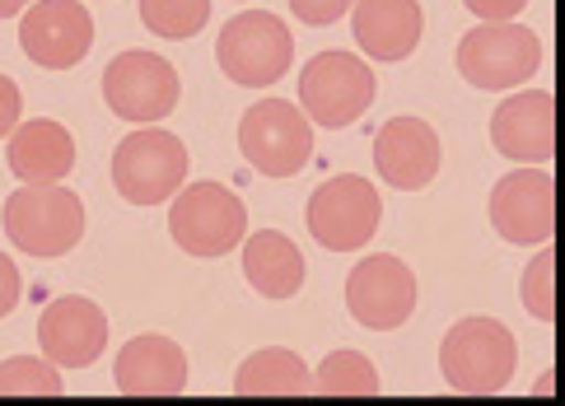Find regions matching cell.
Listing matches in <instances>:
<instances>
[{
    "label": "cell",
    "mask_w": 565,
    "mask_h": 406,
    "mask_svg": "<svg viewBox=\"0 0 565 406\" xmlns=\"http://www.w3.org/2000/svg\"><path fill=\"white\" fill-rule=\"evenodd\" d=\"M215 61L234 85H276L280 75L290 71L295 61V38L286 29V19H276L267 10H244L234 14L225 29H220V43H215Z\"/></svg>",
    "instance_id": "4"
},
{
    "label": "cell",
    "mask_w": 565,
    "mask_h": 406,
    "mask_svg": "<svg viewBox=\"0 0 565 406\" xmlns=\"http://www.w3.org/2000/svg\"><path fill=\"white\" fill-rule=\"evenodd\" d=\"M355 6V0H290V10L305 19V24H313V29H322V24H337L341 14H347Z\"/></svg>",
    "instance_id": "26"
},
{
    "label": "cell",
    "mask_w": 565,
    "mask_h": 406,
    "mask_svg": "<svg viewBox=\"0 0 565 406\" xmlns=\"http://www.w3.org/2000/svg\"><path fill=\"white\" fill-rule=\"evenodd\" d=\"M519 295H523V309L533 318H542V322L556 318V253L547 243H542V253L529 261V271H523Z\"/></svg>",
    "instance_id": "25"
},
{
    "label": "cell",
    "mask_w": 565,
    "mask_h": 406,
    "mask_svg": "<svg viewBox=\"0 0 565 406\" xmlns=\"http://www.w3.org/2000/svg\"><path fill=\"white\" fill-rule=\"evenodd\" d=\"M66 383L56 374V364L43 355H14L0 364V397H62Z\"/></svg>",
    "instance_id": "24"
},
{
    "label": "cell",
    "mask_w": 565,
    "mask_h": 406,
    "mask_svg": "<svg viewBox=\"0 0 565 406\" xmlns=\"http://www.w3.org/2000/svg\"><path fill=\"white\" fill-rule=\"evenodd\" d=\"M514 364H519L514 332L500 318H462L439 341V374L454 393L491 397L510 388Z\"/></svg>",
    "instance_id": "1"
},
{
    "label": "cell",
    "mask_w": 565,
    "mask_h": 406,
    "mask_svg": "<svg viewBox=\"0 0 565 406\" xmlns=\"http://www.w3.org/2000/svg\"><path fill=\"white\" fill-rule=\"evenodd\" d=\"M481 24H514V19L529 10V0H462Z\"/></svg>",
    "instance_id": "27"
},
{
    "label": "cell",
    "mask_w": 565,
    "mask_h": 406,
    "mask_svg": "<svg viewBox=\"0 0 565 406\" xmlns=\"http://www.w3.org/2000/svg\"><path fill=\"white\" fill-rule=\"evenodd\" d=\"M491 225L504 243H552L556 234V182L547 169H514L491 192Z\"/></svg>",
    "instance_id": "13"
},
{
    "label": "cell",
    "mask_w": 565,
    "mask_h": 406,
    "mask_svg": "<svg viewBox=\"0 0 565 406\" xmlns=\"http://www.w3.org/2000/svg\"><path fill=\"white\" fill-rule=\"evenodd\" d=\"M10 243L29 257H66L85 238V206L62 182L52 188H19L0 211Z\"/></svg>",
    "instance_id": "2"
},
{
    "label": "cell",
    "mask_w": 565,
    "mask_h": 406,
    "mask_svg": "<svg viewBox=\"0 0 565 406\" xmlns=\"http://www.w3.org/2000/svg\"><path fill=\"white\" fill-rule=\"evenodd\" d=\"M24 6H29V0H0V19H14Z\"/></svg>",
    "instance_id": "30"
},
{
    "label": "cell",
    "mask_w": 565,
    "mask_h": 406,
    "mask_svg": "<svg viewBox=\"0 0 565 406\" xmlns=\"http://www.w3.org/2000/svg\"><path fill=\"white\" fill-rule=\"evenodd\" d=\"M379 220H383V201L374 192V182H365L360 173L328 178L309 196V234L328 253L365 248V243L379 234Z\"/></svg>",
    "instance_id": "9"
},
{
    "label": "cell",
    "mask_w": 565,
    "mask_h": 406,
    "mask_svg": "<svg viewBox=\"0 0 565 406\" xmlns=\"http://www.w3.org/2000/svg\"><path fill=\"white\" fill-rule=\"evenodd\" d=\"M169 234L188 257H225L248 234V211L220 182H192L178 188L169 206Z\"/></svg>",
    "instance_id": "3"
},
{
    "label": "cell",
    "mask_w": 565,
    "mask_h": 406,
    "mask_svg": "<svg viewBox=\"0 0 565 406\" xmlns=\"http://www.w3.org/2000/svg\"><path fill=\"white\" fill-rule=\"evenodd\" d=\"M347 309L360 328L393 332L416 313V276L402 257L374 253L347 276Z\"/></svg>",
    "instance_id": "11"
},
{
    "label": "cell",
    "mask_w": 565,
    "mask_h": 406,
    "mask_svg": "<svg viewBox=\"0 0 565 406\" xmlns=\"http://www.w3.org/2000/svg\"><path fill=\"white\" fill-rule=\"evenodd\" d=\"M379 374L374 364L360 355V351H332L328 360L318 364L313 374V388L309 393H322V397H379Z\"/></svg>",
    "instance_id": "22"
},
{
    "label": "cell",
    "mask_w": 565,
    "mask_h": 406,
    "mask_svg": "<svg viewBox=\"0 0 565 406\" xmlns=\"http://www.w3.org/2000/svg\"><path fill=\"white\" fill-rule=\"evenodd\" d=\"M238 150L267 178H295L313 154V121L286 98H262L238 117Z\"/></svg>",
    "instance_id": "7"
},
{
    "label": "cell",
    "mask_w": 565,
    "mask_h": 406,
    "mask_svg": "<svg viewBox=\"0 0 565 406\" xmlns=\"http://www.w3.org/2000/svg\"><path fill=\"white\" fill-rule=\"evenodd\" d=\"M305 253L280 229H262L244 243V276L262 299H295L305 290Z\"/></svg>",
    "instance_id": "20"
},
{
    "label": "cell",
    "mask_w": 565,
    "mask_h": 406,
    "mask_svg": "<svg viewBox=\"0 0 565 406\" xmlns=\"http://www.w3.org/2000/svg\"><path fill=\"white\" fill-rule=\"evenodd\" d=\"M178 94H183L178 71L159 52H122L104 71L108 108L122 121H136V127H154L159 117H169L178 108Z\"/></svg>",
    "instance_id": "10"
},
{
    "label": "cell",
    "mask_w": 565,
    "mask_h": 406,
    "mask_svg": "<svg viewBox=\"0 0 565 406\" xmlns=\"http://www.w3.org/2000/svg\"><path fill=\"white\" fill-rule=\"evenodd\" d=\"M351 29H355V43L365 47V56L407 61L420 43L426 14H420V0H355Z\"/></svg>",
    "instance_id": "18"
},
{
    "label": "cell",
    "mask_w": 565,
    "mask_h": 406,
    "mask_svg": "<svg viewBox=\"0 0 565 406\" xmlns=\"http://www.w3.org/2000/svg\"><path fill=\"white\" fill-rule=\"evenodd\" d=\"M374 104V71L355 52H318L299 75V113L328 131L351 127Z\"/></svg>",
    "instance_id": "5"
},
{
    "label": "cell",
    "mask_w": 565,
    "mask_h": 406,
    "mask_svg": "<svg viewBox=\"0 0 565 406\" xmlns=\"http://www.w3.org/2000/svg\"><path fill=\"white\" fill-rule=\"evenodd\" d=\"M309 388H313L309 364L286 346H267V351L248 355L234 374L238 397H305Z\"/></svg>",
    "instance_id": "21"
},
{
    "label": "cell",
    "mask_w": 565,
    "mask_h": 406,
    "mask_svg": "<svg viewBox=\"0 0 565 406\" xmlns=\"http://www.w3.org/2000/svg\"><path fill=\"white\" fill-rule=\"evenodd\" d=\"M19 295H24V280H19V267H14V261H10L6 253H0V318H10V313H14Z\"/></svg>",
    "instance_id": "29"
},
{
    "label": "cell",
    "mask_w": 565,
    "mask_h": 406,
    "mask_svg": "<svg viewBox=\"0 0 565 406\" xmlns=\"http://www.w3.org/2000/svg\"><path fill=\"white\" fill-rule=\"evenodd\" d=\"M439 136L426 117H393L383 121L379 136H374V164L379 178L397 192H420L430 188L435 173H439Z\"/></svg>",
    "instance_id": "15"
},
{
    "label": "cell",
    "mask_w": 565,
    "mask_h": 406,
    "mask_svg": "<svg viewBox=\"0 0 565 406\" xmlns=\"http://www.w3.org/2000/svg\"><path fill=\"white\" fill-rule=\"evenodd\" d=\"M491 146L514 164H547L556 150V98L547 89L510 94L491 117Z\"/></svg>",
    "instance_id": "16"
},
{
    "label": "cell",
    "mask_w": 565,
    "mask_h": 406,
    "mask_svg": "<svg viewBox=\"0 0 565 406\" xmlns=\"http://www.w3.org/2000/svg\"><path fill=\"white\" fill-rule=\"evenodd\" d=\"M188 178V150L183 140L164 127L131 131L113 154V188L131 206H159L169 201Z\"/></svg>",
    "instance_id": "6"
},
{
    "label": "cell",
    "mask_w": 565,
    "mask_h": 406,
    "mask_svg": "<svg viewBox=\"0 0 565 406\" xmlns=\"http://www.w3.org/2000/svg\"><path fill=\"white\" fill-rule=\"evenodd\" d=\"M75 169V140L62 121L33 117L10 131V173L24 188H52Z\"/></svg>",
    "instance_id": "19"
},
{
    "label": "cell",
    "mask_w": 565,
    "mask_h": 406,
    "mask_svg": "<svg viewBox=\"0 0 565 406\" xmlns=\"http://www.w3.org/2000/svg\"><path fill=\"white\" fill-rule=\"evenodd\" d=\"M19 47H24L33 66L71 71L94 47V19L79 0H38L19 19Z\"/></svg>",
    "instance_id": "12"
},
{
    "label": "cell",
    "mask_w": 565,
    "mask_h": 406,
    "mask_svg": "<svg viewBox=\"0 0 565 406\" xmlns=\"http://www.w3.org/2000/svg\"><path fill=\"white\" fill-rule=\"evenodd\" d=\"M211 0H140V24L154 38H192L206 29Z\"/></svg>",
    "instance_id": "23"
},
{
    "label": "cell",
    "mask_w": 565,
    "mask_h": 406,
    "mask_svg": "<svg viewBox=\"0 0 565 406\" xmlns=\"http://www.w3.org/2000/svg\"><path fill=\"white\" fill-rule=\"evenodd\" d=\"M19 108H24V98H19V85L10 75H0V140H6L14 127H19Z\"/></svg>",
    "instance_id": "28"
},
{
    "label": "cell",
    "mask_w": 565,
    "mask_h": 406,
    "mask_svg": "<svg viewBox=\"0 0 565 406\" xmlns=\"http://www.w3.org/2000/svg\"><path fill=\"white\" fill-rule=\"evenodd\" d=\"M38 346H43V355L56 370H85L108 346V318L94 299L62 295L38 318Z\"/></svg>",
    "instance_id": "14"
},
{
    "label": "cell",
    "mask_w": 565,
    "mask_h": 406,
    "mask_svg": "<svg viewBox=\"0 0 565 406\" xmlns=\"http://www.w3.org/2000/svg\"><path fill=\"white\" fill-rule=\"evenodd\" d=\"M542 66V43L523 24H477L458 43V71L477 89H514Z\"/></svg>",
    "instance_id": "8"
},
{
    "label": "cell",
    "mask_w": 565,
    "mask_h": 406,
    "mask_svg": "<svg viewBox=\"0 0 565 406\" xmlns=\"http://www.w3.org/2000/svg\"><path fill=\"white\" fill-rule=\"evenodd\" d=\"M117 393L127 397H178L188 388V355L169 336H131L113 364Z\"/></svg>",
    "instance_id": "17"
}]
</instances>
